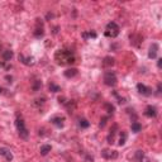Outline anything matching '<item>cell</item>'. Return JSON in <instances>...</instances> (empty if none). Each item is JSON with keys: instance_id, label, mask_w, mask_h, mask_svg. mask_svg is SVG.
<instances>
[{"instance_id": "6da1fadb", "label": "cell", "mask_w": 162, "mask_h": 162, "mask_svg": "<svg viewBox=\"0 0 162 162\" xmlns=\"http://www.w3.org/2000/svg\"><path fill=\"white\" fill-rule=\"evenodd\" d=\"M54 61L60 66H66V65H72L76 61L74 51L71 50H58L54 53Z\"/></svg>"}, {"instance_id": "7a4b0ae2", "label": "cell", "mask_w": 162, "mask_h": 162, "mask_svg": "<svg viewBox=\"0 0 162 162\" xmlns=\"http://www.w3.org/2000/svg\"><path fill=\"white\" fill-rule=\"evenodd\" d=\"M15 127H17V130H18V134H19L20 138H23V139H27V138H28L29 132H28V129H27L26 122L23 120V118L18 117V118L15 119Z\"/></svg>"}, {"instance_id": "3957f363", "label": "cell", "mask_w": 162, "mask_h": 162, "mask_svg": "<svg viewBox=\"0 0 162 162\" xmlns=\"http://www.w3.org/2000/svg\"><path fill=\"white\" fill-rule=\"evenodd\" d=\"M119 33H120V28L115 22H110L106 24V28L104 32L106 37H109V38H115V37L119 36Z\"/></svg>"}, {"instance_id": "277c9868", "label": "cell", "mask_w": 162, "mask_h": 162, "mask_svg": "<svg viewBox=\"0 0 162 162\" xmlns=\"http://www.w3.org/2000/svg\"><path fill=\"white\" fill-rule=\"evenodd\" d=\"M117 82H118V79H117L115 72L112 71V70L105 71V74H104V84L106 86H115Z\"/></svg>"}, {"instance_id": "5b68a950", "label": "cell", "mask_w": 162, "mask_h": 162, "mask_svg": "<svg viewBox=\"0 0 162 162\" xmlns=\"http://www.w3.org/2000/svg\"><path fill=\"white\" fill-rule=\"evenodd\" d=\"M33 36L36 38H42L44 36V29H43V22L41 19H37L36 22V29L33 32Z\"/></svg>"}, {"instance_id": "8992f818", "label": "cell", "mask_w": 162, "mask_h": 162, "mask_svg": "<svg viewBox=\"0 0 162 162\" xmlns=\"http://www.w3.org/2000/svg\"><path fill=\"white\" fill-rule=\"evenodd\" d=\"M137 90H138L139 94L143 95V96H151V95H152V89L148 88V86H146L144 84H142V82L137 84Z\"/></svg>"}, {"instance_id": "52a82bcc", "label": "cell", "mask_w": 162, "mask_h": 162, "mask_svg": "<svg viewBox=\"0 0 162 162\" xmlns=\"http://www.w3.org/2000/svg\"><path fill=\"white\" fill-rule=\"evenodd\" d=\"M101 156L105 158V160H115L117 157H118V152L114 150H108V148H105V150L101 151Z\"/></svg>"}, {"instance_id": "ba28073f", "label": "cell", "mask_w": 162, "mask_h": 162, "mask_svg": "<svg viewBox=\"0 0 162 162\" xmlns=\"http://www.w3.org/2000/svg\"><path fill=\"white\" fill-rule=\"evenodd\" d=\"M143 114L146 115L147 118H156V117H157V109H156V106H153V105L146 106Z\"/></svg>"}, {"instance_id": "9c48e42d", "label": "cell", "mask_w": 162, "mask_h": 162, "mask_svg": "<svg viewBox=\"0 0 162 162\" xmlns=\"http://www.w3.org/2000/svg\"><path fill=\"white\" fill-rule=\"evenodd\" d=\"M51 123H52L53 125H56L57 128H62L65 124V117H61V115L52 117V118H51Z\"/></svg>"}, {"instance_id": "30bf717a", "label": "cell", "mask_w": 162, "mask_h": 162, "mask_svg": "<svg viewBox=\"0 0 162 162\" xmlns=\"http://www.w3.org/2000/svg\"><path fill=\"white\" fill-rule=\"evenodd\" d=\"M18 58H19V61L22 62L23 65H26V66H33V65H34V58H33V57H30V56L26 57V56H24V54L19 53Z\"/></svg>"}, {"instance_id": "8fae6325", "label": "cell", "mask_w": 162, "mask_h": 162, "mask_svg": "<svg viewBox=\"0 0 162 162\" xmlns=\"http://www.w3.org/2000/svg\"><path fill=\"white\" fill-rule=\"evenodd\" d=\"M158 51H160V46H158V43H152L150 47V51H148V57L150 58H156L157 57V53Z\"/></svg>"}, {"instance_id": "7c38bea8", "label": "cell", "mask_w": 162, "mask_h": 162, "mask_svg": "<svg viewBox=\"0 0 162 162\" xmlns=\"http://www.w3.org/2000/svg\"><path fill=\"white\" fill-rule=\"evenodd\" d=\"M0 156L5 157L6 161H12L13 160V153L10 152L9 148L6 147H0Z\"/></svg>"}, {"instance_id": "4fadbf2b", "label": "cell", "mask_w": 162, "mask_h": 162, "mask_svg": "<svg viewBox=\"0 0 162 162\" xmlns=\"http://www.w3.org/2000/svg\"><path fill=\"white\" fill-rule=\"evenodd\" d=\"M142 39L143 38L141 36H138V34H132V36H130V43H132L133 46H136V47H139L141 46V43L143 42Z\"/></svg>"}, {"instance_id": "5bb4252c", "label": "cell", "mask_w": 162, "mask_h": 162, "mask_svg": "<svg viewBox=\"0 0 162 162\" xmlns=\"http://www.w3.org/2000/svg\"><path fill=\"white\" fill-rule=\"evenodd\" d=\"M77 74H79V70H77V68H75V67L67 68V70L63 72V75H65V76H66L67 79H72V77H75Z\"/></svg>"}, {"instance_id": "9a60e30c", "label": "cell", "mask_w": 162, "mask_h": 162, "mask_svg": "<svg viewBox=\"0 0 162 162\" xmlns=\"http://www.w3.org/2000/svg\"><path fill=\"white\" fill-rule=\"evenodd\" d=\"M13 56H14V53L10 50H5V51H3V53H1V58L4 62H9L13 58Z\"/></svg>"}, {"instance_id": "2e32d148", "label": "cell", "mask_w": 162, "mask_h": 162, "mask_svg": "<svg viewBox=\"0 0 162 162\" xmlns=\"http://www.w3.org/2000/svg\"><path fill=\"white\" fill-rule=\"evenodd\" d=\"M117 130H118V124H114V125H113V128L110 129V133L108 136V143L112 144L113 142H114V136H115Z\"/></svg>"}, {"instance_id": "e0dca14e", "label": "cell", "mask_w": 162, "mask_h": 162, "mask_svg": "<svg viewBox=\"0 0 162 162\" xmlns=\"http://www.w3.org/2000/svg\"><path fill=\"white\" fill-rule=\"evenodd\" d=\"M114 57H110V56H106L104 57V60H103V66L104 67H112L113 65H114Z\"/></svg>"}, {"instance_id": "ac0fdd59", "label": "cell", "mask_w": 162, "mask_h": 162, "mask_svg": "<svg viewBox=\"0 0 162 162\" xmlns=\"http://www.w3.org/2000/svg\"><path fill=\"white\" fill-rule=\"evenodd\" d=\"M51 150H52V147H51L50 144H43V146L41 147V150H39L41 156H47V154L51 152Z\"/></svg>"}, {"instance_id": "d6986e66", "label": "cell", "mask_w": 162, "mask_h": 162, "mask_svg": "<svg viewBox=\"0 0 162 162\" xmlns=\"http://www.w3.org/2000/svg\"><path fill=\"white\" fill-rule=\"evenodd\" d=\"M127 138H128V134H127V132L122 130V132H120V137H119V142H118L119 146H124L125 142H127Z\"/></svg>"}, {"instance_id": "ffe728a7", "label": "cell", "mask_w": 162, "mask_h": 162, "mask_svg": "<svg viewBox=\"0 0 162 162\" xmlns=\"http://www.w3.org/2000/svg\"><path fill=\"white\" fill-rule=\"evenodd\" d=\"M130 129H132V132H134V133H138L142 130V124L138 122H133L132 125H130Z\"/></svg>"}, {"instance_id": "44dd1931", "label": "cell", "mask_w": 162, "mask_h": 162, "mask_svg": "<svg viewBox=\"0 0 162 162\" xmlns=\"http://www.w3.org/2000/svg\"><path fill=\"white\" fill-rule=\"evenodd\" d=\"M48 89H50V91H52V92H60L61 91V86L54 84V82H51V84L48 85Z\"/></svg>"}, {"instance_id": "7402d4cb", "label": "cell", "mask_w": 162, "mask_h": 162, "mask_svg": "<svg viewBox=\"0 0 162 162\" xmlns=\"http://www.w3.org/2000/svg\"><path fill=\"white\" fill-rule=\"evenodd\" d=\"M41 88H42V81H41V80H36L32 84V90L33 91H39Z\"/></svg>"}, {"instance_id": "603a6c76", "label": "cell", "mask_w": 162, "mask_h": 162, "mask_svg": "<svg viewBox=\"0 0 162 162\" xmlns=\"http://www.w3.org/2000/svg\"><path fill=\"white\" fill-rule=\"evenodd\" d=\"M134 158H136V161L137 162H142V160L144 158V153H143V151H136V154H134Z\"/></svg>"}, {"instance_id": "cb8c5ba5", "label": "cell", "mask_w": 162, "mask_h": 162, "mask_svg": "<svg viewBox=\"0 0 162 162\" xmlns=\"http://www.w3.org/2000/svg\"><path fill=\"white\" fill-rule=\"evenodd\" d=\"M79 125L81 127V128H89L90 127V122H89L88 119H85V118H82V119H80L79 120Z\"/></svg>"}, {"instance_id": "d4e9b609", "label": "cell", "mask_w": 162, "mask_h": 162, "mask_svg": "<svg viewBox=\"0 0 162 162\" xmlns=\"http://www.w3.org/2000/svg\"><path fill=\"white\" fill-rule=\"evenodd\" d=\"M104 108H105V110L109 113V114H113V113L115 112L114 105H113V104H110V103H105V104H104Z\"/></svg>"}, {"instance_id": "484cf974", "label": "cell", "mask_w": 162, "mask_h": 162, "mask_svg": "<svg viewBox=\"0 0 162 162\" xmlns=\"http://www.w3.org/2000/svg\"><path fill=\"white\" fill-rule=\"evenodd\" d=\"M96 37H98V34H96L94 30H92V32H89V33H86V32L82 33V38H84V39H88V38H96Z\"/></svg>"}, {"instance_id": "4316f807", "label": "cell", "mask_w": 162, "mask_h": 162, "mask_svg": "<svg viewBox=\"0 0 162 162\" xmlns=\"http://www.w3.org/2000/svg\"><path fill=\"white\" fill-rule=\"evenodd\" d=\"M44 101H46V99H44V98L36 99V100H34V105H36V106H38V105H43V104H44Z\"/></svg>"}, {"instance_id": "83f0119b", "label": "cell", "mask_w": 162, "mask_h": 162, "mask_svg": "<svg viewBox=\"0 0 162 162\" xmlns=\"http://www.w3.org/2000/svg\"><path fill=\"white\" fill-rule=\"evenodd\" d=\"M10 67H12V66H9V65H6V62H4V61H1V62H0V70H1V68H5V70H9Z\"/></svg>"}, {"instance_id": "f1b7e54d", "label": "cell", "mask_w": 162, "mask_h": 162, "mask_svg": "<svg viewBox=\"0 0 162 162\" xmlns=\"http://www.w3.org/2000/svg\"><path fill=\"white\" fill-rule=\"evenodd\" d=\"M106 120H108V117H104L101 120H100V124L99 125L101 127V128H104V125H105V123H106Z\"/></svg>"}, {"instance_id": "f546056e", "label": "cell", "mask_w": 162, "mask_h": 162, "mask_svg": "<svg viewBox=\"0 0 162 162\" xmlns=\"http://www.w3.org/2000/svg\"><path fill=\"white\" fill-rule=\"evenodd\" d=\"M161 90H162V85H161V82H160V84L157 85V94H158V95L161 94Z\"/></svg>"}, {"instance_id": "4dcf8cb0", "label": "cell", "mask_w": 162, "mask_h": 162, "mask_svg": "<svg viewBox=\"0 0 162 162\" xmlns=\"http://www.w3.org/2000/svg\"><path fill=\"white\" fill-rule=\"evenodd\" d=\"M157 67L158 68L162 67V58H158V60H157Z\"/></svg>"}, {"instance_id": "1f68e13d", "label": "cell", "mask_w": 162, "mask_h": 162, "mask_svg": "<svg viewBox=\"0 0 162 162\" xmlns=\"http://www.w3.org/2000/svg\"><path fill=\"white\" fill-rule=\"evenodd\" d=\"M50 18H53V14H51V13H48V14H47V19H50Z\"/></svg>"}, {"instance_id": "d6a6232c", "label": "cell", "mask_w": 162, "mask_h": 162, "mask_svg": "<svg viewBox=\"0 0 162 162\" xmlns=\"http://www.w3.org/2000/svg\"><path fill=\"white\" fill-rule=\"evenodd\" d=\"M5 79L8 80V82H12V76H6Z\"/></svg>"}, {"instance_id": "836d02e7", "label": "cell", "mask_w": 162, "mask_h": 162, "mask_svg": "<svg viewBox=\"0 0 162 162\" xmlns=\"http://www.w3.org/2000/svg\"><path fill=\"white\" fill-rule=\"evenodd\" d=\"M142 162H151V161L148 160V158H143V160H142Z\"/></svg>"}, {"instance_id": "e575fe53", "label": "cell", "mask_w": 162, "mask_h": 162, "mask_svg": "<svg viewBox=\"0 0 162 162\" xmlns=\"http://www.w3.org/2000/svg\"><path fill=\"white\" fill-rule=\"evenodd\" d=\"M1 92H3V88H1V86H0V94H1Z\"/></svg>"}]
</instances>
